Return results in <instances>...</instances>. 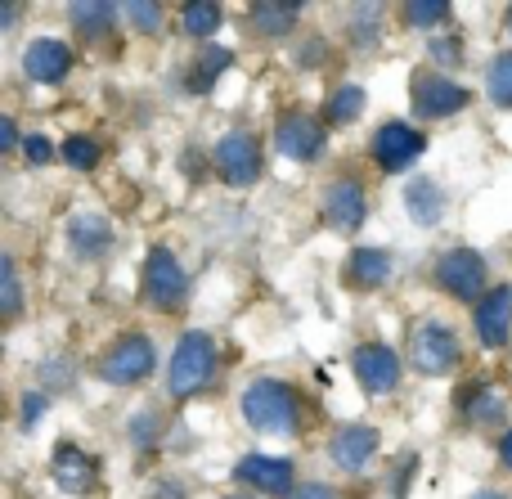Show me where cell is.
<instances>
[{"mask_svg": "<svg viewBox=\"0 0 512 499\" xmlns=\"http://www.w3.org/2000/svg\"><path fill=\"white\" fill-rule=\"evenodd\" d=\"M243 419L265 437H297L301 432V401L288 383L261 378L243 392Z\"/></svg>", "mask_w": 512, "mask_h": 499, "instance_id": "6da1fadb", "label": "cell"}, {"mask_svg": "<svg viewBox=\"0 0 512 499\" xmlns=\"http://www.w3.org/2000/svg\"><path fill=\"white\" fill-rule=\"evenodd\" d=\"M212 365H216V342L203 329H189L171 351V383H167L171 396L189 401L194 392H203L207 378H212Z\"/></svg>", "mask_w": 512, "mask_h": 499, "instance_id": "7a4b0ae2", "label": "cell"}, {"mask_svg": "<svg viewBox=\"0 0 512 499\" xmlns=\"http://www.w3.org/2000/svg\"><path fill=\"white\" fill-rule=\"evenodd\" d=\"M436 279H441V288L450 297H459V302L486 297V261H481V252H472V248L445 252V257L436 261Z\"/></svg>", "mask_w": 512, "mask_h": 499, "instance_id": "3957f363", "label": "cell"}, {"mask_svg": "<svg viewBox=\"0 0 512 499\" xmlns=\"http://www.w3.org/2000/svg\"><path fill=\"white\" fill-rule=\"evenodd\" d=\"M185 288H189V275H185V266L176 261V252L153 248L149 261H144V297H149L158 311H171V306H180Z\"/></svg>", "mask_w": 512, "mask_h": 499, "instance_id": "277c9868", "label": "cell"}, {"mask_svg": "<svg viewBox=\"0 0 512 499\" xmlns=\"http://www.w3.org/2000/svg\"><path fill=\"white\" fill-rule=\"evenodd\" d=\"M409 356H414L418 374L441 378V374H450V369L459 365V338H454V333L445 329V324L427 320V324H418V329H414V342H409Z\"/></svg>", "mask_w": 512, "mask_h": 499, "instance_id": "5b68a950", "label": "cell"}, {"mask_svg": "<svg viewBox=\"0 0 512 499\" xmlns=\"http://www.w3.org/2000/svg\"><path fill=\"white\" fill-rule=\"evenodd\" d=\"M216 171L234 189H248L261 180V149H256V140L248 131L221 135V144H216Z\"/></svg>", "mask_w": 512, "mask_h": 499, "instance_id": "8992f818", "label": "cell"}, {"mask_svg": "<svg viewBox=\"0 0 512 499\" xmlns=\"http://www.w3.org/2000/svg\"><path fill=\"white\" fill-rule=\"evenodd\" d=\"M423 149H427L423 131H414L409 122H387L378 135H373V162H378L382 171L414 167V162L423 158Z\"/></svg>", "mask_w": 512, "mask_h": 499, "instance_id": "52a82bcc", "label": "cell"}, {"mask_svg": "<svg viewBox=\"0 0 512 499\" xmlns=\"http://www.w3.org/2000/svg\"><path fill=\"white\" fill-rule=\"evenodd\" d=\"M324 140H328L324 122H319V117H310V113H288L279 122V131H274L279 153H283V158H292V162H315L319 153H324Z\"/></svg>", "mask_w": 512, "mask_h": 499, "instance_id": "ba28073f", "label": "cell"}, {"mask_svg": "<svg viewBox=\"0 0 512 499\" xmlns=\"http://www.w3.org/2000/svg\"><path fill=\"white\" fill-rule=\"evenodd\" d=\"M149 369H153V342L144 338V333L122 338L113 351H108V360H104V378L113 387L140 383V378H149Z\"/></svg>", "mask_w": 512, "mask_h": 499, "instance_id": "9c48e42d", "label": "cell"}, {"mask_svg": "<svg viewBox=\"0 0 512 499\" xmlns=\"http://www.w3.org/2000/svg\"><path fill=\"white\" fill-rule=\"evenodd\" d=\"M351 369H355L364 392H373V396L396 392V383H400V356L391 347H382V342H369V347L355 351Z\"/></svg>", "mask_w": 512, "mask_h": 499, "instance_id": "30bf717a", "label": "cell"}, {"mask_svg": "<svg viewBox=\"0 0 512 499\" xmlns=\"http://www.w3.org/2000/svg\"><path fill=\"white\" fill-rule=\"evenodd\" d=\"M364 216H369V203H364V185L360 180H333V185L324 189V221L333 225V230L342 234H355L364 225Z\"/></svg>", "mask_w": 512, "mask_h": 499, "instance_id": "8fae6325", "label": "cell"}, {"mask_svg": "<svg viewBox=\"0 0 512 499\" xmlns=\"http://www.w3.org/2000/svg\"><path fill=\"white\" fill-rule=\"evenodd\" d=\"M414 108H418V117H454L459 108H468V90L450 77H418Z\"/></svg>", "mask_w": 512, "mask_h": 499, "instance_id": "7c38bea8", "label": "cell"}, {"mask_svg": "<svg viewBox=\"0 0 512 499\" xmlns=\"http://www.w3.org/2000/svg\"><path fill=\"white\" fill-rule=\"evenodd\" d=\"M50 473H54V482L63 486V491H72V495H90L99 486V468H95V459L86 455V450H77V446H54V459H50Z\"/></svg>", "mask_w": 512, "mask_h": 499, "instance_id": "4fadbf2b", "label": "cell"}, {"mask_svg": "<svg viewBox=\"0 0 512 499\" xmlns=\"http://www.w3.org/2000/svg\"><path fill=\"white\" fill-rule=\"evenodd\" d=\"M234 477L261 495H288L292 491V464L288 459H274V455H248L239 468H234Z\"/></svg>", "mask_w": 512, "mask_h": 499, "instance_id": "5bb4252c", "label": "cell"}, {"mask_svg": "<svg viewBox=\"0 0 512 499\" xmlns=\"http://www.w3.org/2000/svg\"><path fill=\"white\" fill-rule=\"evenodd\" d=\"M68 68H72V50L63 41H54V36H41V41H32L23 50V72L32 81H63L68 77Z\"/></svg>", "mask_w": 512, "mask_h": 499, "instance_id": "9a60e30c", "label": "cell"}, {"mask_svg": "<svg viewBox=\"0 0 512 499\" xmlns=\"http://www.w3.org/2000/svg\"><path fill=\"white\" fill-rule=\"evenodd\" d=\"M328 455H333V464L342 468V473H360V468L378 455V432L351 423V428H342L333 441H328Z\"/></svg>", "mask_w": 512, "mask_h": 499, "instance_id": "2e32d148", "label": "cell"}, {"mask_svg": "<svg viewBox=\"0 0 512 499\" xmlns=\"http://www.w3.org/2000/svg\"><path fill=\"white\" fill-rule=\"evenodd\" d=\"M512 329V293L508 288H490L477 306V333L486 347H504Z\"/></svg>", "mask_w": 512, "mask_h": 499, "instance_id": "e0dca14e", "label": "cell"}, {"mask_svg": "<svg viewBox=\"0 0 512 499\" xmlns=\"http://www.w3.org/2000/svg\"><path fill=\"white\" fill-rule=\"evenodd\" d=\"M68 248L77 252V257H99V252L113 248V225L104 221V216H72L68 221Z\"/></svg>", "mask_w": 512, "mask_h": 499, "instance_id": "ac0fdd59", "label": "cell"}, {"mask_svg": "<svg viewBox=\"0 0 512 499\" xmlns=\"http://www.w3.org/2000/svg\"><path fill=\"white\" fill-rule=\"evenodd\" d=\"M405 207H409V216H414V225H441V216H445V194H441V185H436L432 176H418V180H409V189H405Z\"/></svg>", "mask_w": 512, "mask_h": 499, "instance_id": "d6986e66", "label": "cell"}, {"mask_svg": "<svg viewBox=\"0 0 512 499\" xmlns=\"http://www.w3.org/2000/svg\"><path fill=\"white\" fill-rule=\"evenodd\" d=\"M391 275V252L382 248H355L346 257V284L351 288H378Z\"/></svg>", "mask_w": 512, "mask_h": 499, "instance_id": "ffe728a7", "label": "cell"}, {"mask_svg": "<svg viewBox=\"0 0 512 499\" xmlns=\"http://www.w3.org/2000/svg\"><path fill=\"white\" fill-rule=\"evenodd\" d=\"M297 9H301V5H279V0H256L248 14H252V27H256V32H265V36H283V32H292V23H297Z\"/></svg>", "mask_w": 512, "mask_h": 499, "instance_id": "44dd1931", "label": "cell"}, {"mask_svg": "<svg viewBox=\"0 0 512 499\" xmlns=\"http://www.w3.org/2000/svg\"><path fill=\"white\" fill-rule=\"evenodd\" d=\"M459 410L468 414V419H477V423H490V419L504 414V401H499L486 383H472V387H463L459 392Z\"/></svg>", "mask_w": 512, "mask_h": 499, "instance_id": "7402d4cb", "label": "cell"}, {"mask_svg": "<svg viewBox=\"0 0 512 499\" xmlns=\"http://www.w3.org/2000/svg\"><path fill=\"white\" fill-rule=\"evenodd\" d=\"M68 14H72V23H77L86 36H99V32H108V27H113L117 5H104V0H77Z\"/></svg>", "mask_w": 512, "mask_h": 499, "instance_id": "603a6c76", "label": "cell"}, {"mask_svg": "<svg viewBox=\"0 0 512 499\" xmlns=\"http://www.w3.org/2000/svg\"><path fill=\"white\" fill-rule=\"evenodd\" d=\"M180 23H185L189 36H212L225 23V9L212 5V0H194V5L180 9Z\"/></svg>", "mask_w": 512, "mask_h": 499, "instance_id": "cb8c5ba5", "label": "cell"}, {"mask_svg": "<svg viewBox=\"0 0 512 499\" xmlns=\"http://www.w3.org/2000/svg\"><path fill=\"white\" fill-rule=\"evenodd\" d=\"M230 59H234L230 50H221V45H207V50L198 54V63H194V77H189V86H194V95H203V90L212 86V81L221 77L225 68H230Z\"/></svg>", "mask_w": 512, "mask_h": 499, "instance_id": "d4e9b609", "label": "cell"}, {"mask_svg": "<svg viewBox=\"0 0 512 499\" xmlns=\"http://www.w3.org/2000/svg\"><path fill=\"white\" fill-rule=\"evenodd\" d=\"M486 95L495 99L499 108H512V54H499L486 72Z\"/></svg>", "mask_w": 512, "mask_h": 499, "instance_id": "484cf974", "label": "cell"}, {"mask_svg": "<svg viewBox=\"0 0 512 499\" xmlns=\"http://www.w3.org/2000/svg\"><path fill=\"white\" fill-rule=\"evenodd\" d=\"M445 18H450V5H445V0H409V5H405V23L409 27H423V32L441 27Z\"/></svg>", "mask_w": 512, "mask_h": 499, "instance_id": "4316f807", "label": "cell"}, {"mask_svg": "<svg viewBox=\"0 0 512 499\" xmlns=\"http://www.w3.org/2000/svg\"><path fill=\"white\" fill-rule=\"evenodd\" d=\"M364 113V90L360 86H342L328 99V122H355Z\"/></svg>", "mask_w": 512, "mask_h": 499, "instance_id": "83f0119b", "label": "cell"}, {"mask_svg": "<svg viewBox=\"0 0 512 499\" xmlns=\"http://www.w3.org/2000/svg\"><path fill=\"white\" fill-rule=\"evenodd\" d=\"M0 311L14 320L18 311H23V288H18V270H14V261H0Z\"/></svg>", "mask_w": 512, "mask_h": 499, "instance_id": "f1b7e54d", "label": "cell"}, {"mask_svg": "<svg viewBox=\"0 0 512 499\" xmlns=\"http://www.w3.org/2000/svg\"><path fill=\"white\" fill-rule=\"evenodd\" d=\"M63 162H68V167H77V171L99 167V144L86 140V135H72V140L63 144Z\"/></svg>", "mask_w": 512, "mask_h": 499, "instance_id": "f546056e", "label": "cell"}, {"mask_svg": "<svg viewBox=\"0 0 512 499\" xmlns=\"http://www.w3.org/2000/svg\"><path fill=\"white\" fill-rule=\"evenodd\" d=\"M122 9L135 18L140 32H158L162 27V5H153V0H131V5H122Z\"/></svg>", "mask_w": 512, "mask_h": 499, "instance_id": "4dcf8cb0", "label": "cell"}, {"mask_svg": "<svg viewBox=\"0 0 512 499\" xmlns=\"http://www.w3.org/2000/svg\"><path fill=\"white\" fill-rule=\"evenodd\" d=\"M432 59L445 63V68H454V63H463V45L454 41V36H445V41H432Z\"/></svg>", "mask_w": 512, "mask_h": 499, "instance_id": "1f68e13d", "label": "cell"}, {"mask_svg": "<svg viewBox=\"0 0 512 499\" xmlns=\"http://www.w3.org/2000/svg\"><path fill=\"white\" fill-rule=\"evenodd\" d=\"M131 437H135V441H153V437H158V414H153V410H140V414H135Z\"/></svg>", "mask_w": 512, "mask_h": 499, "instance_id": "d6a6232c", "label": "cell"}, {"mask_svg": "<svg viewBox=\"0 0 512 499\" xmlns=\"http://www.w3.org/2000/svg\"><path fill=\"white\" fill-rule=\"evenodd\" d=\"M23 153L36 162V167H41V162H50L54 149H50V140H45V135H32V140H23Z\"/></svg>", "mask_w": 512, "mask_h": 499, "instance_id": "836d02e7", "label": "cell"}, {"mask_svg": "<svg viewBox=\"0 0 512 499\" xmlns=\"http://www.w3.org/2000/svg\"><path fill=\"white\" fill-rule=\"evenodd\" d=\"M288 499H337V495H333V491H328V486L310 482V486H297V491H292Z\"/></svg>", "mask_w": 512, "mask_h": 499, "instance_id": "e575fe53", "label": "cell"}, {"mask_svg": "<svg viewBox=\"0 0 512 499\" xmlns=\"http://www.w3.org/2000/svg\"><path fill=\"white\" fill-rule=\"evenodd\" d=\"M41 414H45V396H23V419L36 423Z\"/></svg>", "mask_w": 512, "mask_h": 499, "instance_id": "d590c367", "label": "cell"}, {"mask_svg": "<svg viewBox=\"0 0 512 499\" xmlns=\"http://www.w3.org/2000/svg\"><path fill=\"white\" fill-rule=\"evenodd\" d=\"M18 144V126H14V117H0V149H14Z\"/></svg>", "mask_w": 512, "mask_h": 499, "instance_id": "8d00e7d4", "label": "cell"}, {"mask_svg": "<svg viewBox=\"0 0 512 499\" xmlns=\"http://www.w3.org/2000/svg\"><path fill=\"white\" fill-rule=\"evenodd\" d=\"M153 499H185V491H180L176 482H162L158 491H153Z\"/></svg>", "mask_w": 512, "mask_h": 499, "instance_id": "74e56055", "label": "cell"}, {"mask_svg": "<svg viewBox=\"0 0 512 499\" xmlns=\"http://www.w3.org/2000/svg\"><path fill=\"white\" fill-rule=\"evenodd\" d=\"M499 459H504V468H512V432L499 441Z\"/></svg>", "mask_w": 512, "mask_h": 499, "instance_id": "f35d334b", "label": "cell"}, {"mask_svg": "<svg viewBox=\"0 0 512 499\" xmlns=\"http://www.w3.org/2000/svg\"><path fill=\"white\" fill-rule=\"evenodd\" d=\"M14 14H18V5H5V9H0V27H14Z\"/></svg>", "mask_w": 512, "mask_h": 499, "instance_id": "ab89813d", "label": "cell"}, {"mask_svg": "<svg viewBox=\"0 0 512 499\" xmlns=\"http://www.w3.org/2000/svg\"><path fill=\"white\" fill-rule=\"evenodd\" d=\"M477 499H504V495H477Z\"/></svg>", "mask_w": 512, "mask_h": 499, "instance_id": "60d3db41", "label": "cell"}, {"mask_svg": "<svg viewBox=\"0 0 512 499\" xmlns=\"http://www.w3.org/2000/svg\"><path fill=\"white\" fill-rule=\"evenodd\" d=\"M508 32H512V5H508Z\"/></svg>", "mask_w": 512, "mask_h": 499, "instance_id": "b9f144b4", "label": "cell"}, {"mask_svg": "<svg viewBox=\"0 0 512 499\" xmlns=\"http://www.w3.org/2000/svg\"><path fill=\"white\" fill-rule=\"evenodd\" d=\"M230 499H252V495H230Z\"/></svg>", "mask_w": 512, "mask_h": 499, "instance_id": "7bdbcfd3", "label": "cell"}]
</instances>
